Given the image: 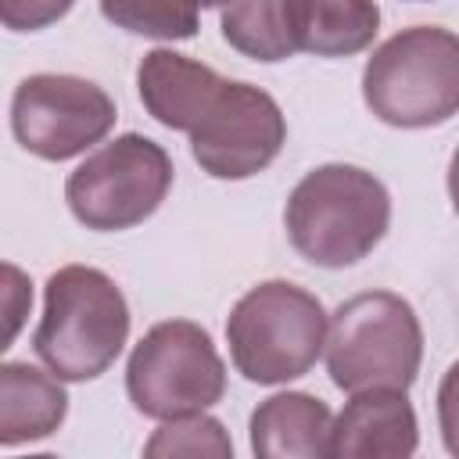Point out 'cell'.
Returning a JSON list of instances; mask_svg holds the SVG:
<instances>
[{
  "instance_id": "obj_1",
  "label": "cell",
  "mask_w": 459,
  "mask_h": 459,
  "mask_svg": "<svg viewBox=\"0 0 459 459\" xmlns=\"http://www.w3.org/2000/svg\"><path fill=\"white\" fill-rule=\"evenodd\" d=\"M283 226L305 262L348 269L387 237L391 194L373 172L330 161L298 179L283 208Z\"/></svg>"
},
{
  "instance_id": "obj_2",
  "label": "cell",
  "mask_w": 459,
  "mask_h": 459,
  "mask_svg": "<svg viewBox=\"0 0 459 459\" xmlns=\"http://www.w3.org/2000/svg\"><path fill=\"white\" fill-rule=\"evenodd\" d=\"M129 305L122 287L97 265H61L47 276L43 316L32 351L68 384L97 380L129 341Z\"/></svg>"
},
{
  "instance_id": "obj_3",
  "label": "cell",
  "mask_w": 459,
  "mask_h": 459,
  "mask_svg": "<svg viewBox=\"0 0 459 459\" xmlns=\"http://www.w3.org/2000/svg\"><path fill=\"white\" fill-rule=\"evenodd\" d=\"M330 316L323 301L290 283L262 280L237 298L226 319V344L237 373L273 387L305 377L326 351Z\"/></svg>"
},
{
  "instance_id": "obj_4",
  "label": "cell",
  "mask_w": 459,
  "mask_h": 459,
  "mask_svg": "<svg viewBox=\"0 0 459 459\" xmlns=\"http://www.w3.org/2000/svg\"><path fill=\"white\" fill-rule=\"evenodd\" d=\"M362 100L394 129H430L459 115V32L412 25L384 39L362 68Z\"/></svg>"
},
{
  "instance_id": "obj_5",
  "label": "cell",
  "mask_w": 459,
  "mask_h": 459,
  "mask_svg": "<svg viewBox=\"0 0 459 459\" xmlns=\"http://www.w3.org/2000/svg\"><path fill=\"white\" fill-rule=\"evenodd\" d=\"M423 362L416 308L394 290H362L337 305L326 333V373L344 394L369 387L409 391Z\"/></svg>"
},
{
  "instance_id": "obj_6",
  "label": "cell",
  "mask_w": 459,
  "mask_h": 459,
  "mask_svg": "<svg viewBox=\"0 0 459 459\" xmlns=\"http://www.w3.org/2000/svg\"><path fill=\"white\" fill-rule=\"evenodd\" d=\"M172 158L169 151L143 136L122 133L86 154L65 179V201L93 233L133 230L151 219L172 190Z\"/></svg>"
},
{
  "instance_id": "obj_7",
  "label": "cell",
  "mask_w": 459,
  "mask_h": 459,
  "mask_svg": "<svg viewBox=\"0 0 459 459\" xmlns=\"http://www.w3.org/2000/svg\"><path fill=\"white\" fill-rule=\"evenodd\" d=\"M126 394L151 420L194 416L222 402L226 362L212 333L194 319L154 323L129 351Z\"/></svg>"
},
{
  "instance_id": "obj_8",
  "label": "cell",
  "mask_w": 459,
  "mask_h": 459,
  "mask_svg": "<svg viewBox=\"0 0 459 459\" xmlns=\"http://www.w3.org/2000/svg\"><path fill=\"white\" fill-rule=\"evenodd\" d=\"M115 118L118 111L108 90L82 75L36 72L25 75L11 97V133L43 161L86 154L111 133Z\"/></svg>"
},
{
  "instance_id": "obj_9",
  "label": "cell",
  "mask_w": 459,
  "mask_h": 459,
  "mask_svg": "<svg viewBox=\"0 0 459 459\" xmlns=\"http://www.w3.org/2000/svg\"><path fill=\"white\" fill-rule=\"evenodd\" d=\"M287 143V118L273 93L251 82H226L212 111L190 133V154L212 179H251Z\"/></svg>"
},
{
  "instance_id": "obj_10",
  "label": "cell",
  "mask_w": 459,
  "mask_h": 459,
  "mask_svg": "<svg viewBox=\"0 0 459 459\" xmlns=\"http://www.w3.org/2000/svg\"><path fill=\"white\" fill-rule=\"evenodd\" d=\"M420 448L416 409L398 387L355 391L333 420V459H409Z\"/></svg>"
},
{
  "instance_id": "obj_11",
  "label": "cell",
  "mask_w": 459,
  "mask_h": 459,
  "mask_svg": "<svg viewBox=\"0 0 459 459\" xmlns=\"http://www.w3.org/2000/svg\"><path fill=\"white\" fill-rule=\"evenodd\" d=\"M226 82L230 79H222L215 68L186 54H176L169 47L147 50L136 68V90H140V104L147 108V115L158 126L186 133V136L212 111Z\"/></svg>"
},
{
  "instance_id": "obj_12",
  "label": "cell",
  "mask_w": 459,
  "mask_h": 459,
  "mask_svg": "<svg viewBox=\"0 0 459 459\" xmlns=\"http://www.w3.org/2000/svg\"><path fill=\"white\" fill-rule=\"evenodd\" d=\"M251 452L262 459H326L333 437V412L323 398L305 391H280L251 412Z\"/></svg>"
},
{
  "instance_id": "obj_13",
  "label": "cell",
  "mask_w": 459,
  "mask_h": 459,
  "mask_svg": "<svg viewBox=\"0 0 459 459\" xmlns=\"http://www.w3.org/2000/svg\"><path fill=\"white\" fill-rule=\"evenodd\" d=\"M283 11L298 54L351 57L380 32L377 0H283Z\"/></svg>"
},
{
  "instance_id": "obj_14",
  "label": "cell",
  "mask_w": 459,
  "mask_h": 459,
  "mask_svg": "<svg viewBox=\"0 0 459 459\" xmlns=\"http://www.w3.org/2000/svg\"><path fill=\"white\" fill-rule=\"evenodd\" d=\"M68 416V391L61 377L29 362L0 366V445L14 448L25 441L50 437Z\"/></svg>"
},
{
  "instance_id": "obj_15",
  "label": "cell",
  "mask_w": 459,
  "mask_h": 459,
  "mask_svg": "<svg viewBox=\"0 0 459 459\" xmlns=\"http://www.w3.org/2000/svg\"><path fill=\"white\" fill-rule=\"evenodd\" d=\"M219 25H222V39L251 61L276 65L298 54L287 32L283 0H226Z\"/></svg>"
},
{
  "instance_id": "obj_16",
  "label": "cell",
  "mask_w": 459,
  "mask_h": 459,
  "mask_svg": "<svg viewBox=\"0 0 459 459\" xmlns=\"http://www.w3.org/2000/svg\"><path fill=\"white\" fill-rule=\"evenodd\" d=\"M197 0H100V14L115 29L169 43L197 36Z\"/></svg>"
},
{
  "instance_id": "obj_17",
  "label": "cell",
  "mask_w": 459,
  "mask_h": 459,
  "mask_svg": "<svg viewBox=\"0 0 459 459\" xmlns=\"http://www.w3.org/2000/svg\"><path fill=\"white\" fill-rule=\"evenodd\" d=\"M143 455H151V459H172V455L233 459V441L215 416L194 412V416L161 420V427L143 441Z\"/></svg>"
},
{
  "instance_id": "obj_18",
  "label": "cell",
  "mask_w": 459,
  "mask_h": 459,
  "mask_svg": "<svg viewBox=\"0 0 459 459\" xmlns=\"http://www.w3.org/2000/svg\"><path fill=\"white\" fill-rule=\"evenodd\" d=\"M75 0H0V18L11 32H36L61 22Z\"/></svg>"
},
{
  "instance_id": "obj_19",
  "label": "cell",
  "mask_w": 459,
  "mask_h": 459,
  "mask_svg": "<svg viewBox=\"0 0 459 459\" xmlns=\"http://www.w3.org/2000/svg\"><path fill=\"white\" fill-rule=\"evenodd\" d=\"M437 427H441L445 452L459 459V359L445 369L437 384Z\"/></svg>"
},
{
  "instance_id": "obj_20",
  "label": "cell",
  "mask_w": 459,
  "mask_h": 459,
  "mask_svg": "<svg viewBox=\"0 0 459 459\" xmlns=\"http://www.w3.org/2000/svg\"><path fill=\"white\" fill-rule=\"evenodd\" d=\"M4 276H7V316H11L7 341H14L18 323H22V316H25V312H29V305H32V290H29L25 276H22L14 265H4Z\"/></svg>"
},
{
  "instance_id": "obj_21",
  "label": "cell",
  "mask_w": 459,
  "mask_h": 459,
  "mask_svg": "<svg viewBox=\"0 0 459 459\" xmlns=\"http://www.w3.org/2000/svg\"><path fill=\"white\" fill-rule=\"evenodd\" d=\"M448 197H452V208H455V215H459V147H455L452 158H448Z\"/></svg>"
},
{
  "instance_id": "obj_22",
  "label": "cell",
  "mask_w": 459,
  "mask_h": 459,
  "mask_svg": "<svg viewBox=\"0 0 459 459\" xmlns=\"http://www.w3.org/2000/svg\"><path fill=\"white\" fill-rule=\"evenodd\" d=\"M197 4H201V7H222L226 0H197Z\"/></svg>"
},
{
  "instance_id": "obj_23",
  "label": "cell",
  "mask_w": 459,
  "mask_h": 459,
  "mask_svg": "<svg viewBox=\"0 0 459 459\" xmlns=\"http://www.w3.org/2000/svg\"><path fill=\"white\" fill-rule=\"evenodd\" d=\"M416 4H423V0H416Z\"/></svg>"
}]
</instances>
